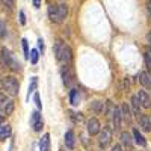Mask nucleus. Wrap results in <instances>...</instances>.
Instances as JSON below:
<instances>
[{
	"label": "nucleus",
	"instance_id": "obj_37",
	"mask_svg": "<svg viewBox=\"0 0 151 151\" xmlns=\"http://www.w3.org/2000/svg\"><path fill=\"white\" fill-rule=\"evenodd\" d=\"M3 119H5V116H3V115H0V122H2Z\"/></svg>",
	"mask_w": 151,
	"mask_h": 151
},
{
	"label": "nucleus",
	"instance_id": "obj_33",
	"mask_svg": "<svg viewBox=\"0 0 151 151\" xmlns=\"http://www.w3.org/2000/svg\"><path fill=\"white\" fill-rule=\"evenodd\" d=\"M33 6L35 8H40L41 6V0H33Z\"/></svg>",
	"mask_w": 151,
	"mask_h": 151
},
{
	"label": "nucleus",
	"instance_id": "obj_13",
	"mask_svg": "<svg viewBox=\"0 0 151 151\" xmlns=\"http://www.w3.org/2000/svg\"><path fill=\"white\" fill-rule=\"evenodd\" d=\"M139 80H141V83H142L145 88L151 89V74H150V73H147V71H142V73L139 74Z\"/></svg>",
	"mask_w": 151,
	"mask_h": 151
},
{
	"label": "nucleus",
	"instance_id": "obj_15",
	"mask_svg": "<svg viewBox=\"0 0 151 151\" xmlns=\"http://www.w3.org/2000/svg\"><path fill=\"white\" fill-rule=\"evenodd\" d=\"M65 145H67V148H68V150H73V148H74V145H76L74 133H73L71 130H68V132L65 133Z\"/></svg>",
	"mask_w": 151,
	"mask_h": 151
},
{
	"label": "nucleus",
	"instance_id": "obj_4",
	"mask_svg": "<svg viewBox=\"0 0 151 151\" xmlns=\"http://www.w3.org/2000/svg\"><path fill=\"white\" fill-rule=\"evenodd\" d=\"M2 86H3V89H5L9 95H12V97L18 95L20 83H18V80L14 77V76H6V77H3V80H2Z\"/></svg>",
	"mask_w": 151,
	"mask_h": 151
},
{
	"label": "nucleus",
	"instance_id": "obj_35",
	"mask_svg": "<svg viewBox=\"0 0 151 151\" xmlns=\"http://www.w3.org/2000/svg\"><path fill=\"white\" fill-rule=\"evenodd\" d=\"M124 88H125V89H129V80L127 79L124 80Z\"/></svg>",
	"mask_w": 151,
	"mask_h": 151
},
{
	"label": "nucleus",
	"instance_id": "obj_23",
	"mask_svg": "<svg viewBox=\"0 0 151 151\" xmlns=\"http://www.w3.org/2000/svg\"><path fill=\"white\" fill-rule=\"evenodd\" d=\"M36 85H38V79H36V77H32L30 85H29V91H27V100H29L30 94H32V92H35V89H36Z\"/></svg>",
	"mask_w": 151,
	"mask_h": 151
},
{
	"label": "nucleus",
	"instance_id": "obj_21",
	"mask_svg": "<svg viewBox=\"0 0 151 151\" xmlns=\"http://www.w3.org/2000/svg\"><path fill=\"white\" fill-rule=\"evenodd\" d=\"M104 104H106V103H103L101 100H97V101H94V103L91 104V109H92L94 112H97V113H101V112L104 110Z\"/></svg>",
	"mask_w": 151,
	"mask_h": 151
},
{
	"label": "nucleus",
	"instance_id": "obj_2",
	"mask_svg": "<svg viewBox=\"0 0 151 151\" xmlns=\"http://www.w3.org/2000/svg\"><path fill=\"white\" fill-rule=\"evenodd\" d=\"M55 55H56V58H58V60H60L62 64H70L71 62V59H73V55H71V48L67 45V44H64L62 41H58L56 44H55Z\"/></svg>",
	"mask_w": 151,
	"mask_h": 151
},
{
	"label": "nucleus",
	"instance_id": "obj_3",
	"mask_svg": "<svg viewBox=\"0 0 151 151\" xmlns=\"http://www.w3.org/2000/svg\"><path fill=\"white\" fill-rule=\"evenodd\" d=\"M0 60L5 67H9L12 71H18L21 68V65L14 59V55H12L8 48H2L0 50Z\"/></svg>",
	"mask_w": 151,
	"mask_h": 151
},
{
	"label": "nucleus",
	"instance_id": "obj_11",
	"mask_svg": "<svg viewBox=\"0 0 151 151\" xmlns=\"http://www.w3.org/2000/svg\"><path fill=\"white\" fill-rule=\"evenodd\" d=\"M70 103L73 106H79V103H80V92H79V89H76V88H73L70 91Z\"/></svg>",
	"mask_w": 151,
	"mask_h": 151
},
{
	"label": "nucleus",
	"instance_id": "obj_30",
	"mask_svg": "<svg viewBox=\"0 0 151 151\" xmlns=\"http://www.w3.org/2000/svg\"><path fill=\"white\" fill-rule=\"evenodd\" d=\"M20 23L21 24H26V15H24L23 11H20Z\"/></svg>",
	"mask_w": 151,
	"mask_h": 151
},
{
	"label": "nucleus",
	"instance_id": "obj_27",
	"mask_svg": "<svg viewBox=\"0 0 151 151\" xmlns=\"http://www.w3.org/2000/svg\"><path fill=\"white\" fill-rule=\"evenodd\" d=\"M33 100H35V104H36L38 110H41V109H42V103H41V100H40V94H38V92H35Z\"/></svg>",
	"mask_w": 151,
	"mask_h": 151
},
{
	"label": "nucleus",
	"instance_id": "obj_7",
	"mask_svg": "<svg viewBox=\"0 0 151 151\" xmlns=\"http://www.w3.org/2000/svg\"><path fill=\"white\" fill-rule=\"evenodd\" d=\"M100 132H101V129H100V121L97 118H91L88 121V133L91 136H94V134H98Z\"/></svg>",
	"mask_w": 151,
	"mask_h": 151
},
{
	"label": "nucleus",
	"instance_id": "obj_32",
	"mask_svg": "<svg viewBox=\"0 0 151 151\" xmlns=\"http://www.w3.org/2000/svg\"><path fill=\"white\" fill-rule=\"evenodd\" d=\"M5 101H6V97H5L2 92H0V104H3Z\"/></svg>",
	"mask_w": 151,
	"mask_h": 151
},
{
	"label": "nucleus",
	"instance_id": "obj_18",
	"mask_svg": "<svg viewBox=\"0 0 151 151\" xmlns=\"http://www.w3.org/2000/svg\"><path fill=\"white\" fill-rule=\"evenodd\" d=\"M14 107H15L14 101H5V103L2 104V110H3L5 115H11V113L14 112Z\"/></svg>",
	"mask_w": 151,
	"mask_h": 151
},
{
	"label": "nucleus",
	"instance_id": "obj_5",
	"mask_svg": "<svg viewBox=\"0 0 151 151\" xmlns=\"http://www.w3.org/2000/svg\"><path fill=\"white\" fill-rule=\"evenodd\" d=\"M30 125H32V129L35 132H41L42 130V116L40 115V112H38V110L32 112V115H30Z\"/></svg>",
	"mask_w": 151,
	"mask_h": 151
},
{
	"label": "nucleus",
	"instance_id": "obj_36",
	"mask_svg": "<svg viewBox=\"0 0 151 151\" xmlns=\"http://www.w3.org/2000/svg\"><path fill=\"white\" fill-rule=\"evenodd\" d=\"M147 40H148V42L151 44V30L148 32V35H147Z\"/></svg>",
	"mask_w": 151,
	"mask_h": 151
},
{
	"label": "nucleus",
	"instance_id": "obj_1",
	"mask_svg": "<svg viewBox=\"0 0 151 151\" xmlns=\"http://www.w3.org/2000/svg\"><path fill=\"white\" fill-rule=\"evenodd\" d=\"M68 15V6L60 3V5H50L48 6V18L53 23H62Z\"/></svg>",
	"mask_w": 151,
	"mask_h": 151
},
{
	"label": "nucleus",
	"instance_id": "obj_26",
	"mask_svg": "<svg viewBox=\"0 0 151 151\" xmlns=\"http://www.w3.org/2000/svg\"><path fill=\"white\" fill-rule=\"evenodd\" d=\"M8 35V29H6V23L0 18V38H5Z\"/></svg>",
	"mask_w": 151,
	"mask_h": 151
},
{
	"label": "nucleus",
	"instance_id": "obj_8",
	"mask_svg": "<svg viewBox=\"0 0 151 151\" xmlns=\"http://www.w3.org/2000/svg\"><path fill=\"white\" fill-rule=\"evenodd\" d=\"M137 98H139L142 107H145V109H150V107H151V100H150V97H148V94H147L145 91H139V94H137Z\"/></svg>",
	"mask_w": 151,
	"mask_h": 151
},
{
	"label": "nucleus",
	"instance_id": "obj_16",
	"mask_svg": "<svg viewBox=\"0 0 151 151\" xmlns=\"http://www.w3.org/2000/svg\"><path fill=\"white\" fill-rule=\"evenodd\" d=\"M133 137H134V142L139 145V147H147V141H145V137L139 133V130L134 129L133 130Z\"/></svg>",
	"mask_w": 151,
	"mask_h": 151
},
{
	"label": "nucleus",
	"instance_id": "obj_17",
	"mask_svg": "<svg viewBox=\"0 0 151 151\" xmlns=\"http://www.w3.org/2000/svg\"><path fill=\"white\" fill-rule=\"evenodd\" d=\"M9 136H11V125H8V124L0 125V139L5 141Z\"/></svg>",
	"mask_w": 151,
	"mask_h": 151
},
{
	"label": "nucleus",
	"instance_id": "obj_19",
	"mask_svg": "<svg viewBox=\"0 0 151 151\" xmlns=\"http://www.w3.org/2000/svg\"><path fill=\"white\" fill-rule=\"evenodd\" d=\"M121 142H122V145L124 147H132V136H130V133L129 132H122L121 133Z\"/></svg>",
	"mask_w": 151,
	"mask_h": 151
},
{
	"label": "nucleus",
	"instance_id": "obj_20",
	"mask_svg": "<svg viewBox=\"0 0 151 151\" xmlns=\"http://www.w3.org/2000/svg\"><path fill=\"white\" fill-rule=\"evenodd\" d=\"M141 101H139V98H137V95L136 97H133L132 98V107H133V113H134V115H137V116H139L141 115V104H139Z\"/></svg>",
	"mask_w": 151,
	"mask_h": 151
},
{
	"label": "nucleus",
	"instance_id": "obj_31",
	"mask_svg": "<svg viewBox=\"0 0 151 151\" xmlns=\"http://www.w3.org/2000/svg\"><path fill=\"white\" fill-rule=\"evenodd\" d=\"M110 151H122V148H121V145H115V147H112Z\"/></svg>",
	"mask_w": 151,
	"mask_h": 151
},
{
	"label": "nucleus",
	"instance_id": "obj_22",
	"mask_svg": "<svg viewBox=\"0 0 151 151\" xmlns=\"http://www.w3.org/2000/svg\"><path fill=\"white\" fill-rule=\"evenodd\" d=\"M121 113H122V116L127 119V121H130L132 119V115H130V109H129V106L127 104H122L121 106Z\"/></svg>",
	"mask_w": 151,
	"mask_h": 151
},
{
	"label": "nucleus",
	"instance_id": "obj_6",
	"mask_svg": "<svg viewBox=\"0 0 151 151\" xmlns=\"http://www.w3.org/2000/svg\"><path fill=\"white\" fill-rule=\"evenodd\" d=\"M110 139H112V130L109 127H103V130L100 132V141H98L100 145H101V147H107Z\"/></svg>",
	"mask_w": 151,
	"mask_h": 151
},
{
	"label": "nucleus",
	"instance_id": "obj_34",
	"mask_svg": "<svg viewBox=\"0 0 151 151\" xmlns=\"http://www.w3.org/2000/svg\"><path fill=\"white\" fill-rule=\"evenodd\" d=\"M147 6H148V12H150V15H151V0H147Z\"/></svg>",
	"mask_w": 151,
	"mask_h": 151
},
{
	"label": "nucleus",
	"instance_id": "obj_24",
	"mask_svg": "<svg viewBox=\"0 0 151 151\" xmlns=\"http://www.w3.org/2000/svg\"><path fill=\"white\" fill-rule=\"evenodd\" d=\"M21 44H23V50H24V58H26V59H30L29 44H27V40H26V38H23V40H21Z\"/></svg>",
	"mask_w": 151,
	"mask_h": 151
},
{
	"label": "nucleus",
	"instance_id": "obj_29",
	"mask_svg": "<svg viewBox=\"0 0 151 151\" xmlns=\"http://www.w3.org/2000/svg\"><path fill=\"white\" fill-rule=\"evenodd\" d=\"M44 48H45V45H44V41H42L41 38H40V40H38V50H40L41 53H44Z\"/></svg>",
	"mask_w": 151,
	"mask_h": 151
},
{
	"label": "nucleus",
	"instance_id": "obj_12",
	"mask_svg": "<svg viewBox=\"0 0 151 151\" xmlns=\"http://www.w3.org/2000/svg\"><path fill=\"white\" fill-rule=\"evenodd\" d=\"M40 151H50V134L45 133L40 139Z\"/></svg>",
	"mask_w": 151,
	"mask_h": 151
},
{
	"label": "nucleus",
	"instance_id": "obj_9",
	"mask_svg": "<svg viewBox=\"0 0 151 151\" xmlns=\"http://www.w3.org/2000/svg\"><path fill=\"white\" fill-rule=\"evenodd\" d=\"M121 116H122V113H121V109L115 107V110H113L112 113V119H113V127H115V130H118L121 127Z\"/></svg>",
	"mask_w": 151,
	"mask_h": 151
},
{
	"label": "nucleus",
	"instance_id": "obj_14",
	"mask_svg": "<svg viewBox=\"0 0 151 151\" xmlns=\"http://www.w3.org/2000/svg\"><path fill=\"white\" fill-rule=\"evenodd\" d=\"M62 79H64V85L65 86H70L73 83V73H71V70L68 67L62 70Z\"/></svg>",
	"mask_w": 151,
	"mask_h": 151
},
{
	"label": "nucleus",
	"instance_id": "obj_10",
	"mask_svg": "<svg viewBox=\"0 0 151 151\" xmlns=\"http://www.w3.org/2000/svg\"><path fill=\"white\" fill-rule=\"evenodd\" d=\"M139 125L144 132H151V119L147 115H141L139 116Z\"/></svg>",
	"mask_w": 151,
	"mask_h": 151
},
{
	"label": "nucleus",
	"instance_id": "obj_25",
	"mask_svg": "<svg viewBox=\"0 0 151 151\" xmlns=\"http://www.w3.org/2000/svg\"><path fill=\"white\" fill-rule=\"evenodd\" d=\"M38 58H40V50H30V64H38Z\"/></svg>",
	"mask_w": 151,
	"mask_h": 151
},
{
	"label": "nucleus",
	"instance_id": "obj_28",
	"mask_svg": "<svg viewBox=\"0 0 151 151\" xmlns=\"http://www.w3.org/2000/svg\"><path fill=\"white\" fill-rule=\"evenodd\" d=\"M2 3L5 5V6H8L9 9H12L15 6V0H2Z\"/></svg>",
	"mask_w": 151,
	"mask_h": 151
}]
</instances>
